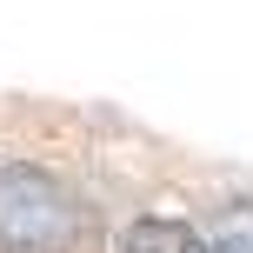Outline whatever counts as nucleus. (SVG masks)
Returning a JSON list of instances; mask_svg holds the SVG:
<instances>
[{"label":"nucleus","mask_w":253,"mask_h":253,"mask_svg":"<svg viewBox=\"0 0 253 253\" xmlns=\"http://www.w3.org/2000/svg\"><path fill=\"white\" fill-rule=\"evenodd\" d=\"M80 240V207L40 167H0V253H67Z\"/></svg>","instance_id":"nucleus-1"},{"label":"nucleus","mask_w":253,"mask_h":253,"mask_svg":"<svg viewBox=\"0 0 253 253\" xmlns=\"http://www.w3.org/2000/svg\"><path fill=\"white\" fill-rule=\"evenodd\" d=\"M207 253H253V207H227L207 233Z\"/></svg>","instance_id":"nucleus-3"},{"label":"nucleus","mask_w":253,"mask_h":253,"mask_svg":"<svg viewBox=\"0 0 253 253\" xmlns=\"http://www.w3.org/2000/svg\"><path fill=\"white\" fill-rule=\"evenodd\" d=\"M126 253H207V240L180 220H140L126 233Z\"/></svg>","instance_id":"nucleus-2"}]
</instances>
